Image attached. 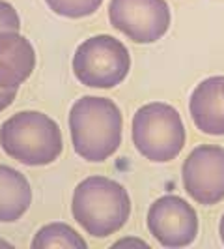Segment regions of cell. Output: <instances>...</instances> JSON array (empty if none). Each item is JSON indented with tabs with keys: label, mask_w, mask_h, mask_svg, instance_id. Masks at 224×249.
I'll return each mask as SVG.
<instances>
[{
	"label": "cell",
	"mask_w": 224,
	"mask_h": 249,
	"mask_svg": "<svg viewBox=\"0 0 224 249\" xmlns=\"http://www.w3.org/2000/svg\"><path fill=\"white\" fill-rule=\"evenodd\" d=\"M224 77H209L194 88L189 111L192 122L208 135H224Z\"/></svg>",
	"instance_id": "10"
},
{
	"label": "cell",
	"mask_w": 224,
	"mask_h": 249,
	"mask_svg": "<svg viewBox=\"0 0 224 249\" xmlns=\"http://www.w3.org/2000/svg\"><path fill=\"white\" fill-rule=\"evenodd\" d=\"M183 186L192 199L211 206L224 199V148L204 144L194 148L183 163Z\"/></svg>",
	"instance_id": "7"
},
{
	"label": "cell",
	"mask_w": 224,
	"mask_h": 249,
	"mask_svg": "<svg viewBox=\"0 0 224 249\" xmlns=\"http://www.w3.org/2000/svg\"><path fill=\"white\" fill-rule=\"evenodd\" d=\"M21 19L12 4L0 0V34L2 32H19Z\"/></svg>",
	"instance_id": "14"
},
{
	"label": "cell",
	"mask_w": 224,
	"mask_h": 249,
	"mask_svg": "<svg viewBox=\"0 0 224 249\" xmlns=\"http://www.w3.org/2000/svg\"><path fill=\"white\" fill-rule=\"evenodd\" d=\"M0 146L23 165H49L62 154V131L47 114L23 111L0 125Z\"/></svg>",
	"instance_id": "3"
},
{
	"label": "cell",
	"mask_w": 224,
	"mask_h": 249,
	"mask_svg": "<svg viewBox=\"0 0 224 249\" xmlns=\"http://www.w3.org/2000/svg\"><path fill=\"white\" fill-rule=\"evenodd\" d=\"M133 142L149 161H172L185 146V127L179 112L166 103L140 107L133 116Z\"/></svg>",
	"instance_id": "4"
},
{
	"label": "cell",
	"mask_w": 224,
	"mask_h": 249,
	"mask_svg": "<svg viewBox=\"0 0 224 249\" xmlns=\"http://www.w3.org/2000/svg\"><path fill=\"white\" fill-rule=\"evenodd\" d=\"M71 210L75 221L90 236L107 238L127 223L131 199L118 182L105 176H90L75 187Z\"/></svg>",
	"instance_id": "2"
},
{
	"label": "cell",
	"mask_w": 224,
	"mask_h": 249,
	"mask_svg": "<svg viewBox=\"0 0 224 249\" xmlns=\"http://www.w3.org/2000/svg\"><path fill=\"white\" fill-rule=\"evenodd\" d=\"M47 248H67V249H86V242L82 236L65 223H49L41 227L32 240V249Z\"/></svg>",
	"instance_id": "12"
},
{
	"label": "cell",
	"mask_w": 224,
	"mask_h": 249,
	"mask_svg": "<svg viewBox=\"0 0 224 249\" xmlns=\"http://www.w3.org/2000/svg\"><path fill=\"white\" fill-rule=\"evenodd\" d=\"M109 19L135 43H153L168 32L170 8L164 0H112Z\"/></svg>",
	"instance_id": "6"
},
{
	"label": "cell",
	"mask_w": 224,
	"mask_h": 249,
	"mask_svg": "<svg viewBox=\"0 0 224 249\" xmlns=\"http://www.w3.org/2000/svg\"><path fill=\"white\" fill-rule=\"evenodd\" d=\"M122 112L109 98L84 96L69 112L73 148L86 161L101 163L111 158L122 142Z\"/></svg>",
	"instance_id": "1"
},
{
	"label": "cell",
	"mask_w": 224,
	"mask_h": 249,
	"mask_svg": "<svg viewBox=\"0 0 224 249\" xmlns=\"http://www.w3.org/2000/svg\"><path fill=\"white\" fill-rule=\"evenodd\" d=\"M131 68L129 51L120 39L107 34L82 41L73 56L75 77L90 88H114Z\"/></svg>",
	"instance_id": "5"
},
{
	"label": "cell",
	"mask_w": 224,
	"mask_h": 249,
	"mask_svg": "<svg viewBox=\"0 0 224 249\" xmlns=\"http://www.w3.org/2000/svg\"><path fill=\"white\" fill-rule=\"evenodd\" d=\"M36 68V53L32 43L17 32L0 34V88L19 87Z\"/></svg>",
	"instance_id": "9"
},
{
	"label": "cell",
	"mask_w": 224,
	"mask_h": 249,
	"mask_svg": "<svg viewBox=\"0 0 224 249\" xmlns=\"http://www.w3.org/2000/svg\"><path fill=\"white\" fill-rule=\"evenodd\" d=\"M219 232H221V240L224 244V213H223V219H221V227H219Z\"/></svg>",
	"instance_id": "16"
},
{
	"label": "cell",
	"mask_w": 224,
	"mask_h": 249,
	"mask_svg": "<svg viewBox=\"0 0 224 249\" xmlns=\"http://www.w3.org/2000/svg\"><path fill=\"white\" fill-rule=\"evenodd\" d=\"M223 90H224V88H223Z\"/></svg>",
	"instance_id": "17"
},
{
	"label": "cell",
	"mask_w": 224,
	"mask_h": 249,
	"mask_svg": "<svg viewBox=\"0 0 224 249\" xmlns=\"http://www.w3.org/2000/svg\"><path fill=\"white\" fill-rule=\"evenodd\" d=\"M56 15L69 17V19H80L88 17L99 10L103 0H45Z\"/></svg>",
	"instance_id": "13"
},
{
	"label": "cell",
	"mask_w": 224,
	"mask_h": 249,
	"mask_svg": "<svg viewBox=\"0 0 224 249\" xmlns=\"http://www.w3.org/2000/svg\"><path fill=\"white\" fill-rule=\"evenodd\" d=\"M32 189L25 175L8 165H0V223L21 219L30 208Z\"/></svg>",
	"instance_id": "11"
},
{
	"label": "cell",
	"mask_w": 224,
	"mask_h": 249,
	"mask_svg": "<svg viewBox=\"0 0 224 249\" xmlns=\"http://www.w3.org/2000/svg\"><path fill=\"white\" fill-rule=\"evenodd\" d=\"M15 96H17V90H13V88H0V112L12 105Z\"/></svg>",
	"instance_id": "15"
},
{
	"label": "cell",
	"mask_w": 224,
	"mask_h": 249,
	"mask_svg": "<svg viewBox=\"0 0 224 249\" xmlns=\"http://www.w3.org/2000/svg\"><path fill=\"white\" fill-rule=\"evenodd\" d=\"M148 229L164 248H185L198 234V215L181 197L164 195L149 206Z\"/></svg>",
	"instance_id": "8"
}]
</instances>
